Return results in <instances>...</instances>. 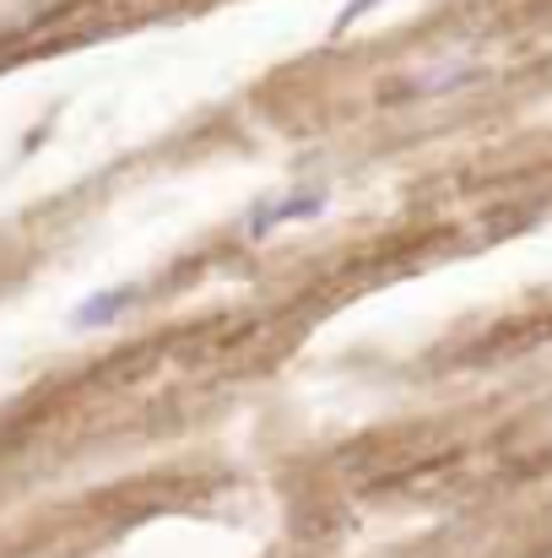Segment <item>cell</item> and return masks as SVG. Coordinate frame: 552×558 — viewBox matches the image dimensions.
Returning a JSON list of instances; mask_svg holds the SVG:
<instances>
[{"mask_svg":"<svg viewBox=\"0 0 552 558\" xmlns=\"http://www.w3.org/2000/svg\"><path fill=\"white\" fill-rule=\"evenodd\" d=\"M326 201H331L326 185H293V190H282V195H271V201H260V206L244 217V233H249V239H266V233H277L282 222H309V217L326 211Z\"/></svg>","mask_w":552,"mask_h":558,"instance_id":"1","label":"cell"},{"mask_svg":"<svg viewBox=\"0 0 552 558\" xmlns=\"http://www.w3.org/2000/svg\"><path fill=\"white\" fill-rule=\"evenodd\" d=\"M142 299V288L136 282H120V288H103V293H93V299H82L76 310H71V326L76 331H98V326H114L131 304Z\"/></svg>","mask_w":552,"mask_h":558,"instance_id":"2","label":"cell"},{"mask_svg":"<svg viewBox=\"0 0 552 558\" xmlns=\"http://www.w3.org/2000/svg\"><path fill=\"white\" fill-rule=\"evenodd\" d=\"M471 76H477V60H433V65H422L412 76V87L417 93H450V87H461Z\"/></svg>","mask_w":552,"mask_h":558,"instance_id":"3","label":"cell"},{"mask_svg":"<svg viewBox=\"0 0 552 558\" xmlns=\"http://www.w3.org/2000/svg\"><path fill=\"white\" fill-rule=\"evenodd\" d=\"M368 11H373V0H347V5H342V16L331 22V33H347L353 22H364Z\"/></svg>","mask_w":552,"mask_h":558,"instance_id":"4","label":"cell"}]
</instances>
